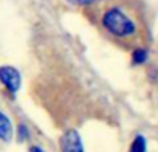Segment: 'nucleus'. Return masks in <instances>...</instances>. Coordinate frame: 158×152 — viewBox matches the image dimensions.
Instances as JSON below:
<instances>
[{
    "label": "nucleus",
    "mask_w": 158,
    "mask_h": 152,
    "mask_svg": "<svg viewBox=\"0 0 158 152\" xmlns=\"http://www.w3.org/2000/svg\"><path fill=\"white\" fill-rule=\"evenodd\" d=\"M103 25L117 36H129L135 32L132 19L118 8H111L103 17Z\"/></svg>",
    "instance_id": "1"
},
{
    "label": "nucleus",
    "mask_w": 158,
    "mask_h": 152,
    "mask_svg": "<svg viewBox=\"0 0 158 152\" xmlns=\"http://www.w3.org/2000/svg\"><path fill=\"white\" fill-rule=\"evenodd\" d=\"M0 82L10 93H17L21 87V75L14 66H0Z\"/></svg>",
    "instance_id": "2"
},
{
    "label": "nucleus",
    "mask_w": 158,
    "mask_h": 152,
    "mask_svg": "<svg viewBox=\"0 0 158 152\" xmlns=\"http://www.w3.org/2000/svg\"><path fill=\"white\" fill-rule=\"evenodd\" d=\"M60 148L61 152H85L81 136L74 129H69L63 134L60 140Z\"/></svg>",
    "instance_id": "3"
},
{
    "label": "nucleus",
    "mask_w": 158,
    "mask_h": 152,
    "mask_svg": "<svg viewBox=\"0 0 158 152\" xmlns=\"http://www.w3.org/2000/svg\"><path fill=\"white\" fill-rule=\"evenodd\" d=\"M13 137V126L7 115H4L0 111V140L8 142Z\"/></svg>",
    "instance_id": "4"
},
{
    "label": "nucleus",
    "mask_w": 158,
    "mask_h": 152,
    "mask_svg": "<svg viewBox=\"0 0 158 152\" xmlns=\"http://www.w3.org/2000/svg\"><path fill=\"white\" fill-rule=\"evenodd\" d=\"M129 152H146V141L142 136H137L132 142Z\"/></svg>",
    "instance_id": "5"
},
{
    "label": "nucleus",
    "mask_w": 158,
    "mask_h": 152,
    "mask_svg": "<svg viewBox=\"0 0 158 152\" xmlns=\"http://www.w3.org/2000/svg\"><path fill=\"white\" fill-rule=\"evenodd\" d=\"M146 60H147V53H146L144 50L139 49V50H135L133 51V61L136 64H143Z\"/></svg>",
    "instance_id": "6"
},
{
    "label": "nucleus",
    "mask_w": 158,
    "mask_h": 152,
    "mask_svg": "<svg viewBox=\"0 0 158 152\" xmlns=\"http://www.w3.org/2000/svg\"><path fill=\"white\" fill-rule=\"evenodd\" d=\"M28 137V129L25 125H19L18 126V140L19 141H25Z\"/></svg>",
    "instance_id": "7"
},
{
    "label": "nucleus",
    "mask_w": 158,
    "mask_h": 152,
    "mask_svg": "<svg viewBox=\"0 0 158 152\" xmlns=\"http://www.w3.org/2000/svg\"><path fill=\"white\" fill-rule=\"evenodd\" d=\"M74 4H89V3H93L94 0H69Z\"/></svg>",
    "instance_id": "8"
},
{
    "label": "nucleus",
    "mask_w": 158,
    "mask_h": 152,
    "mask_svg": "<svg viewBox=\"0 0 158 152\" xmlns=\"http://www.w3.org/2000/svg\"><path fill=\"white\" fill-rule=\"evenodd\" d=\"M29 152H44L43 150H42L40 147H31V150Z\"/></svg>",
    "instance_id": "9"
}]
</instances>
